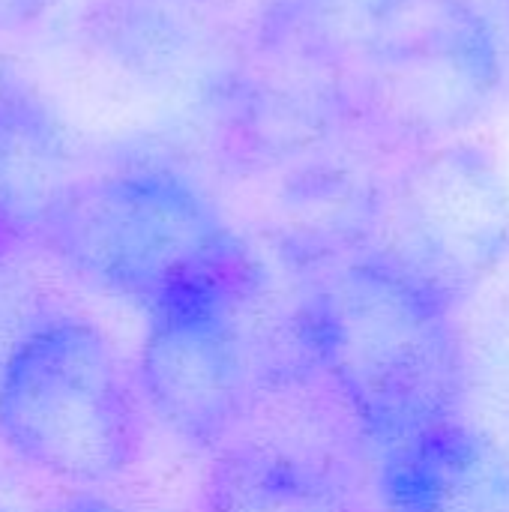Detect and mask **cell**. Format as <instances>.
I'll return each instance as SVG.
<instances>
[{
    "mask_svg": "<svg viewBox=\"0 0 509 512\" xmlns=\"http://www.w3.org/2000/svg\"><path fill=\"white\" fill-rule=\"evenodd\" d=\"M294 330L309 369L381 450L459 417L468 366L456 306L378 249L306 279Z\"/></svg>",
    "mask_w": 509,
    "mask_h": 512,
    "instance_id": "1",
    "label": "cell"
},
{
    "mask_svg": "<svg viewBox=\"0 0 509 512\" xmlns=\"http://www.w3.org/2000/svg\"><path fill=\"white\" fill-rule=\"evenodd\" d=\"M42 252L147 312L198 288L261 279L219 207L162 165L78 174L45 225Z\"/></svg>",
    "mask_w": 509,
    "mask_h": 512,
    "instance_id": "2",
    "label": "cell"
},
{
    "mask_svg": "<svg viewBox=\"0 0 509 512\" xmlns=\"http://www.w3.org/2000/svg\"><path fill=\"white\" fill-rule=\"evenodd\" d=\"M144 399L114 339L54 315L0 360V447L72 492L129 474L144 450Z\"/></svg>",
    "mask_w": 509,
    "mask_h": 512,
    "instance_id": "3",
    "label": "cell"
},
{
    "mask_svg": "<svg viewBox=\"0 0 509 512\" xmlns=\"http://www.w3.org/2000/svg\"><path fill=\"white\" fill-rule=\"evenodd\" d=\"M258 279L180 294L150 312L138 351L147 411L183 444L219 453L252 420L264 390L288 372L249 330Z\"/></svg>",
    "mask_w": 509,
    "mask_h": 512,
    "instance_id": "4",
    "label": "cell"
},
{
    "mask_svg": "<svg viewBox=\"0 0 509 512\" xmlns=\"http://www.w3.org/2000/svg\"><path fill=\"white\" fill-rule=\"evenodd\" d=\"M375 249L456 309L509 261V174L468 138L417 150L384 186Z\"/></svg>",
    "mask_w": 509,
    "mask_h": 512,
    "instance_id": "5",
    "label": "cell"
},
{
    "mask_svg": "<svg viewBox=\"0 0 509 512\" xmlns=\"http://www.w3.org/2000/svg\"><path fill=\"white\" fill-rule=\"evenodd\" d=\"M360 69L369 126L414 153L462 138L501 84L498 45L462 0H408Z\"/></svg>",
    "mask_w": 509,
    "mask_h": 512,
    "instance_id": "6",
    "label": "cell"
},
{
    "mask_svg": "<svg viewBox=\"0 0 509 512\" xmlns=\"http://www.w3.org/2000/svg\"><path fill=\"white\" fill-rule=\"evenodd\" d=\"M75 180L57 108L24 75L0 69V270L42 252L45 225Z\"/></svg>",
    "mask_w": 509,
    "mask_h": 512,
    "instance_id": "7",
    "label": "cell"
},
{
    "mask_svg": "<svg viewBox=\"0 0 509 512\" xmlns=\"http://www.w3.org/2000/svg\"><path fill=\"white\" fill-rule=\"evenodd\" d=\"M384 186L348 162H303L267 207L264 231L273 252L312 279L375 249Z\"/></svg>",
    "mask_w": 509,
    "mask_h": 512,
    "instance_id": "8",
    "label": "cell"
},
{
    "mask_svg": "<svg viewBox=\"0 0 509 512\" xmlns=\"http://www.w3.org/2000/svg\"><path fill=\"white\" fill-rule=\"evenodd\" d=\"M384 512H509V453L486 429L447 417L384 450Z\"/></svg>",
    "mask_w": 509,
    "mask_h": 512,
    "instance_id": "9",
    "label": "cell"
},
{
    "mask_svg": "<svg viewBox=\"0 0 509 512\" xmlns=\"http://www.w3.org/2000/svg\"><path fill=\"white\" fill-rule=\"evenodd\" d=\"M207 21L198 0H93L81 15V36L108 66L168 81L198 60Z\"/></svg>",
    "mask_w": 509,
    "mask_h": 512,
    "instance_id": "10",
    "label": "cell"
},
{
    "mask_svg": "<svg viewBox=\"0 0 509 512\" xmlns=\"http://www.w3.org/2000/svg\"><path fill=\"white\" fill-rule=\"evenodd\" d=\"M201 512H363L315 459L273 444H231L201 486Z\"/></svg>",
    "mask_w": 509,
    "mask_h": 512,
    "instance_id": "11",
    "label": "cell"
},
{
    "mask_svg": "<svg viewBox=\"0 0 509 512\" xmlns=\"http://www.w3.org/2000/svg\"><path fill=\"white\" fill-rule=\"evenodd\" d=\"M408 0H279L267 30L330 60L345 63L384 36Z\"/></svg>",
    "mask_w": 509,
    "mask_h": 512,
    "instance_id": "12",
    "label": "cell"
},
{
    "mask_svg": "<svg viewBox=\"0 0 509 512\" xmlns=\"http://www.w3.org/2000/svg\"><path fill=\"white\" fill-rule=\"evenodd\" d=\"M54 3L57 0H0V33H18L36 24Z\"/></svg>",
    "mask_w": 509,
    "mask_h": 512,
    "instance_id": "13",
    "label": "cell"
},
{
    "mask_svg": "<svg viewBox=\"0 0 509 512\" xmlns=\"http://www.w3.org/2000/svg\"><path fill=\"white\" fill-rule=\"evenodd\" d=\"M48 512H144L135 510V507H126L120 501H111L93 489L87 492H72V495H63L60 501H54Z\"/></svg>",
    "mask_w": 509,
    "mask_h": 512,
    "instance_id": "14",
    "label": "cell"
},
{
    "mask_svg": "<svg viewBox=\"0 0 509 512\" xmlns=\"http://www.w3.org/2000/svg\"><path fill=\"white\" fill-rule=\"evenodd\" d=\"M0 512H18V510H9V507H3V504H0Z\"/></svg>",
    "mask_w": 509,
    "mask_h": 512,
    "instance_id": "15",
    "label": "cell"
}]
</instances>
